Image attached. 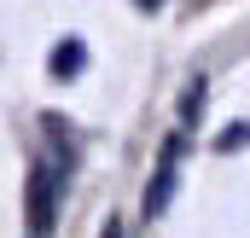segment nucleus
Here are the masks:
<instances>
[{
    "label": "nucleus",
    "instance_id": "1",
    "mask_svg": "<svg viewBox=\"0 0 250 238\" xmlns=\"http://www.w3.org/2000/svg\"><path fill=\"white\" fill-rule=\"evenodd\" d=\"M70 169H76V145L64 139V122H53V134H47V157L29 169V209H23L29 233H53V227H59V198H64Z\"/></svg>",
    "mask_w": 250,
    "mask_h": 238
},
{
    "label": "nucleus",
    "instance_id": "6",
    "mask_svg": "<svg viewBox=\"0 0 250 238\" xmlns=\"http://www.w3.org/2000/svg\"><path fill=\"white\" fill-rule=\"evenodd\" d=\"M140 6H146V12H151V6H163V0H140Z\"/></svg>",
    "mask_w": 250,
    "mask_h": 238
},
{
    "label": "nucleus",
    "instance_id": "5",
    "mask_svg": "<svg viewBox=\"0 0 250 238\" xmlns=\"http://www.w3.org/2000/svg\"><path fill=\"white\" fill-rule=\"evenodd\" d=\"M245 139H250V128L239 122V128H227V134H221V151H233V145H245Z\"/></svg>",
    "mask_w": 250,
    "mask_h": 238
},
{
    "label": "nucleus",
    "instance_id": "4",
    "mask_svg": "<svg viewBox=\"0 0 250 238\" xmlns=\"http://www.w3.org/2000/svg\"><path fill=\"white\" fill-rule=\"evenodd\" d=\"M198 111H204V76H192L187 93H181V117H187V128L198 122Z\"/></svg>",
    "mask_w": 250,
    "mask_h": 238
},
{
    "label": "nucleus",
    "instance_id": "2",
    "mask_svg": "<svg viewBox=\"0 0 250 238\" xmlns=\"http://www.w3.org/2000/svg\"><path fill=\"white\" fill-rule=\"evenodd\" d=\"M181 157H187V134H169L163 151H157V169H151V186H146V221L169 215V198L181 186Z\"/></svg>",
    "mask_w": 250,
    "mask_h": 238
},
{
    "label": "nucleus",
    "instance_id": "3",
    "mask_svg": "<svg viewBox=\"0 0 250 238\" xmlns=\"http://www.w3.org/2000/svg\"><path fill=\"white\" fill-rule=\"evenodd\" d=\"M82 64H87V47L82 41H64L59 53H53V76H76Z\"/></svg>",
    "mask_w": 250,
    "mask_h": 238
}]
</instances>
